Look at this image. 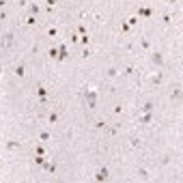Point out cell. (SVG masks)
I'll use <instances>...</instances> for the list:
<instances>
[{"label":"cell","mask_w":183,"mask_h":183,"mask_svg":"<svg viewBox=\"0 0 183 183\" xmlns=\"http://www.w3.org/2000/svg\"><path fill=\"white\" fill-rule=\"evenodd\" d=\"M116 76H119V69H114V67L108 69V78H116Z\"/></svg>","instance_id":"2e32d148"},{"label":"cell","mask_w":183,"mask_h":183,"mask_svg":"<svg viewBox=\"0 0 183 183\" xmlns=\"http://www.w3.org/2000/svg\"><path fill=\"white\" fill-rule=\"evenodd\" d=\"M170 99H172V101H179V99H181V86H177L172 93H170Z\"/></svg>","instance_id":"30bf717a"},{"label":"cell","mask_w":183,"mask_h":183,"mask_svg":"<svg viewBox=\"0 0 183 183\" xmlns=\"http://www.w3.org/2000/svg\"><path fill=\"white\" fill-rule=\"evenodd\" d=\"M50 131H41V134H39V140H41V142H45V140H50Z\"/></svg>","instance_id":"9a60e30c"},{"label":"cell","mask_w":183,"mask_h":183,"mask_svg":"<svg viewBox=\"0 0 183 183\" xmlns=\"http://www.w3.org/2000/svg\"><path fill=\"white\" fill-rule=\"evenodd\" d=\"M13 43H15V34H13V32L2 34V39H0V48H2V50H9Z\"/></svg>","instance_id":"7a4b0ae2"},{"label":"cell","mask_w":183,"mask_h":183,"mask_svg":"<svg viewBox=\"0 0 183 183\" xmlns=\"http://www.w3.org/2000/svg\"><path fill=\"white\" fill-rule=\"evenodd\" d=\"M108 177H110V172H108V168H99V170H97V172H95V179H97V181H106Z\"/></svg>","instance_id":"5b68a950"},{"label":"cell","mask_w":183,"mask_h":183,"mask_svg":"<svg viewBox=\"0 0 183 183\" xmlns=\"http://www.w3.org/2000/svg\"><path fill=\"white\" fill-rule=\"evenodd\" d=\"M151 121H153V112H142L140 119H138V123H140V125H149Z\"/></svg>","instance_id":"277c9868"},{"label":"cell","mask_w":183,"mask_h":183,"mask_svg":"<svg viewBox=\"0 0 183 183\" xmlns=\"http://www.w3.org/2000/svg\"><path fill=\"white\" fill-rule=\"evenodd\" d=\"M140 110H142V112H153L155 110V103H153V101H147V103L140 106Z\"/></svg>","instance_id":"ba28073f"},{"label":"cell","mask_w":183,"mask_h":183,"mask_svg":"<svg viewBox=\"0 0 183 183\" xmlns=\"http://www.w3.org/2000/svg\"><path fill=\"white\" fill-rule=\"evenodd\" d=\"M48 34H50V37H56L58 30H56V28H48Z\"/></svg>","instance_id":"cb8c5ba5"},{"label":"cell","mask_w":183,"mask_h":183,"mask_svg":"<svg viewBox=\"0 0 183 183\" xmlns=\"http://www.w3.org/2000/svg\"><path fill=\"white\" fill-rule=\"evenodd\" d=\"M162 22H164V24H166V26H168V24H170V22H172V15H170V13H166V15H164V17H162Z\"/></svg>","instance_id":"ffe728a7"},{"label":"cell","mask_w":183,"mask_h":183,"mask_svg":"<svg viewBox=\"0 0 183 183\" xmlns=\"http://www.w3.org/2000/svg\"><path fill=\"white\" fill-rule=\"evenodd\" d=\"M15 149H22V142L19 140H9L7 142V151H15Z\"/></svg>","instance_id":"52a82bcc"},{"label":"cell","mask_w":183,"mask_h":183,"mask_svg":"<svg viewBox=\"0 0 183 183\" xmlns=\"http://www.w3.org/2000/svg\"><path fill=\"white\" fill-rule=\"evenodd\" d=\"M95 127H97V129H106L108 123H103V121H95Z\"/></svg>","instance_id":"e0dca14e"},{"label":"cell","mask_w":183,"mask_h":183,"mask_svg":"<svg viewBox=\"0 0 183 183\" xmlns=\"http://www.w3.org/2000/svg\"><path fill=\"white\" fill-rule=\"evenodd\" d=\"M127 24H129V26H134V24H138V17H129V19H127Z\"/></svg>","instance_id":"484cf974"},{"label":"cell","mask_w":183,"mask_h":183,"mask_svg":"<svg viewBox=\"0 0 183 183\" xmlns=\"http://www.w3.org/2000/svg\"><path fill=\"white\" fill-rule=\"evenodd\" d=\"M13 73H15V76H19V78H22V76H24V73H26V67H24V65H22V63H19V65H15Z\"/></svg>","instance_id":"9c48e42d"},{"label":"cell","mask_w":183,"mask_h":183,"mask_svg":"<svg viewBox=\"0 0 183 183\" xmlns=\"http://www.w3.org/2000/svg\"><path fill=\"white\" fill-rule=\"evenodd\" d=\"M134 73H136V67H134V65H127V67L123 69V76H134Z\"/></svg>","instance_id":"4fadbf2b"},{"label":"cell","mask_w":183,"mask_h":183,"mask_svg":"<svg viewBox=\"0 0 183 183\" xmlns=\"http://www.w3.org/2000/svg\"><path fill=\"white\" fill-rule=\"evenodd\" d=\"M37 93H39V97H41V103H45V97H48V91H45V86H39V88H37Z\"/></svg>","instance_id":"8fae6325"},{"label":"cell","mask_w":183,"mask_h":183,"mask_svg":"<svg viewBox=\"0 0 183 183\" xmlns=\"http://www.w3.org/2000/svg\"><path fill=\"white\" fill-rule=\"evenodd\" d=\"M149 82H151V86H159V84L164 82V73H162V71L153 73V76H151V80H149Z\"/></svg>","instance_id":"3957f363"},{"label":"cell","mask_w":183,"mask_h":183,"mask_svg":"<svg viewBox=\"0 0 183 183\" xmlns=\"http://www.w3.org/2000/svg\"><path fill=\"white\" fill-rule=\"evenodd\" d=\"M45 5H48V9H52V7L56 5V0H45Z\"/></svg>","instance_id":"4316f807"},{"label":"cell","mask_w":183,"mask_h":183,"mask_svg":"<svg viewBox=\"0 0 183 183\" xmlns=\"http://www.w3.org/2000/svg\"><path fill=\"white\" fill-rule=\"evenodd\" d=\"M39 11H41V9H39L37 2H32V5L28 7V13H30V15H39Z\"/></svg>","instance_id":"7c38bea8"},{"label":"cell","mask_w":183,"mask_h":183,"mask_svg":"<svg viewBox=\"0 0 183 183\" xmlns=\"http://www.w3.org/2000/svg\"><path fill=\"white\" fill-rule=\"evenodd\" d=\"M138 174H140L142 179H147V177H149V170H147V168H140V170H138Z\"/></svg>","instance_id":"7402d4cb"},{"label":"cell","mask_w":183,"mask_h":183,"mask_svg":"<svg viewBox=\"0 0 183 183\" xmlns=\"http://www.w3.org/2000/svg\"><path fill=\"white\" fill-rule=\"evenodd\" d=\"M82 97H84V101H86V106L91 108V110L97 106V88H88L86 86L84 93H82Z\"/></svg>","instance_id":"6da1fadb"},{"label":"cell","mask_w":183,"mask_h":183,"mask_svg":"<svg viewBox=\"0 0 183 183\" xmlns=\"http://www.w3.org/2000/svg\"><path fill=\"white\" fill-rule=\"evenodd\" d=\"M50 58H58V48H50Z\"/></svg>","instance_id":"ac0fdd59"},{"label":"cell","mask_w":183,"mask_h":183,"mask_svg":"<svg viewBox=\"0 0 183 183\" xmlns=\"http://www.w3.org/2000/svg\"><path fill=\"white\" fill-rule=\"evenodd\" d=\"M82 45H88V34H82Z\"/></svg>","instance_id":"83f0119b"},{"label":"cell","mask_w":183,"mask_h":183,"mask_svg":"<svg viewBox=\"0 0 183 183\" xmlns=\"http://www.w3.org/2000/svg\"><path fill=\"white\" fill-rule=\"evenodd\" d=\"M151 60H153V65H164V56H162V52H153L151 54Z\"/></svg>","instance_id":"8992f818"},{"label":"cell","mask_w":183,"mask_h":183,"mask_svg":"<svg viewBox=\"0 0 183 183\" xmlns=\"http://www.w3.org/2000/svg\"><path fill=\"white\" fill-rule=\"evenodd\" d=\"M131 147H134V149H140V140L138 138H131Z\"/></svg>","instance_id":"603a6c76"},{"label":"cell","mask_w":183,"mask_h":183,"mask_svg":"<svg viewBox=\"0 0 183 183\" xmlns=\"http://www.w3.org/2000/svg\"><path fill=\"white\" fill-rule=\"evenodd\" d=\"M121 30H123V32H129V24H127V22H123V26H121Z\"/></svg>","instance_id":"d4e9b609"},{"label":"cell","mask_w":183,"mask_h":183,"mask_svg":"<svg viewBox=\"0 0 183 183\" xmlns=\"http://www.w3.org/2000/svg\"><path fill=\"white\" fill-rule=\"evenodd\" d=\"M56 121H58V112L52 110V112L48 114V123H56Z\"/></svg>","instance_id":"5bb4252c"},{"label":"cell","mask_w":183,"mask_h":183,"mask_svg":"<svg viewBox=\"0 0 183 183\" xmlns=\"http://www.w3.org/2000/svg\"><path fill=\"white\" fill-rule=\"evenodd\" d=\"M5 5H7V0H0V9H2Z\"/></svg>","instance_id":"f1b7e54d"},{"label":"cell","mask_w":183,"mask_h":183,"mask_svg":"<svg viewBox=\"0 0 183 183\" xmlns=\"http://www.w3.org/2000/svg\"><path fill=\"white\" fill-rule=\"evenodd\" d=\"M140 48H142V50H149L151 45H149V41H147V39H140Z\"/></svg>","instance_id":"44dd1931"},{"label":"cell","mask_w":183,"mask_h":183,"mask_svg":"<svg viewBox=\"0 0 183 183\" xmlns=\"http://www.w3.org/2000/svg\"><path fill=\"white\" fill-rule=\"evenodd\" d=\"M26 24H28V26L37 24V17H34V15H28V17H26Z\"/></svg>","instance_id":"d6986e66"}]
</instances>
